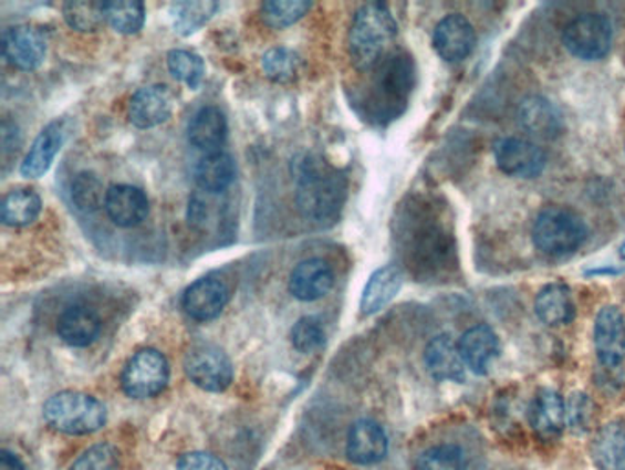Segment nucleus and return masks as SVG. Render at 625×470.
Returning <instances> with one entry per match:
<instances>
[{
	"label": "nucleus",
	"instance_id": "obj_4",
	"mask_svg": "<svg viewBox=\"0 0 625 470\" xmlns=\"http://www.w3.org/2000/svg\"><path fill=\"white\" fill-rule=\"evenodd\" d=\"M532 238L543 254L562 258L582 247L587 238V227L574 211L551 206L535 217Z\"/></svg>",
	"mask_w": 625,
	"mask_h": 470
},
{
	"label": "nucleus",
	"instance_id": "obj_14",
	"mask_svg": "<svg viewBox=\"0 0 625 470\" xmlns=\"http://www.w3.org/2000/svg\"><path fill=\"white\" fill-rule=\"evenodd\" d=\"M173 94L164 85L139 88L128 103V119L139 129H150L171 118Z\"/></svg>",
	"mask_w": 625,
	"mask_h": 470
},
{
	"label": "nucleus",
	"instance_id": "obj_22",
	"mask_svg": "<svg viewBox=\"0 0 625 470\" xmlns=\"http://www.w3.org/2000/svg\"><path fill=\"white\" fill-rule=\"evenodd\" d=\"M530 425L543 439L560 436L565 428L566 406L562 395L554 389H541L529 410Z\"/></svg>",
	"mask_w": 625,
	"mask_h": 470
},
{
	"label": "nucleus",
	"instance_id": "obj_25",
	"mask_svg": "<svg viewBox=\"0 0 625 470\" xmlns=\"http://www.w3.org/2000/svg\"><path fill=\"white\" fill-rule=\"evenodd\" d=\"M402 283H404V274L398 267H382L378 271L373 272V276L365 285L362 300H360L362 313L375 314L387 307L400 292Z\"/></svg>",
	"mask_w": 625,
	"mask_h": 470
},
{
	"label": "nucleus",
	"instance_id": "obj_8",
	"mask_svg": "<svg viewBox=\"0 0 625 470\" xmlns=\"http://www.w3.org/2000/svg\"><path fill=\"white\" fill-rule=\"evenodd\" d=\"M184 369L198 388L206 391H225L233 380V366L220 347L197 344L184 357Z\"/></svg>",
	"mask_w": 625,
	"mask_h": 470
},
{
	"label": "nucleus",
	"instance_id": "obj_28",
	"mask_svg": "<svg viewBox=\"0 0 625 470\" xmlns=\"http://www.w3.org/2000/svg\"><path fill=\"white\" fill-rule=\"evenodd\" d=\"M236 180V163L226 153H209L195 166V182L209 194H220Z\"/></svg>",
	"mask_w": 625,
	"mask_h": 470
},
{
	"label": "nucleus",
	"instance_id": "obj_32",
	"mask_svg": "<svg viewBox=\"0 0 625 470\" xmlns=\"http://www.w3.org/2000/svg\"><path fill=\"white\" fill-rule=\"evenodd\" d=\"M167 66L173 77L188 85L191 91H197L202 85L206 66L200 55L192 54L189 50H171L167 54Z\"/></svg>",
	"mask_w": 625,
	"mask_h": 470
},
{
	"label": "nucleus",
	"instance_id": "obj_41",
	"mask_svg": "<svg viewBox=\"0 0 625 470\" xmlns=\"http://www.w3.org/2000/svg\"><path fill=\"white\" fill-rule=\"evenodd\" d=\"M178 470H228L225 461L208 452H189L178 460Z\"/></svg>",
	"mask_w": 625,
	"mask_h": 470
},
{
	"label": "nucleus",
	"instance_id": "obj_9",
	"mask_svg": "<svg viewBox=\"0 0 625 470\" xmlns=\"http://www.w3.org/2000/svg\"><path fill=\"white\" fill-rule=\"evenodd\" d=\"M493 158L502 174L515 179H534L545 169V153L534 142L508 136L496 142Z\"/></svg>",
	"mask_w": 625,
	"mask_h": 470
},
{
	"label": "nucleus",
	"instance_id": "obj_2",
	"mask_svg": "<svg viewBox=\"0 0 625 470\" xmlns=\"http://www.w3.org/2000/svg\"><path fill=\"white\" fill-rule=\"evenodd\" d=\"M347 197V182L342 175L325 168L321 163L301 164L298 179V208L305 219L331 221L342 210Z\"/></svg>",
	"mask_w": 625,
	"mask_h": 470
},
{
	"label": "nucleus",
	"instance_id": "obj_34",
	"mask_svg": "<svg viewBox=\"0 0 625 470\" xmlns=\"http://www.w3.org/2000/svg\"><path fill=\"white\" fill-rule=\"evenodd\" d=\"M107 191L103 189L102 180L94 174H80L72 180V200L75 208L85 213L100 210L105 206Z\"/></svg>",
	"mask_w": 625,
	"mask_h": 470
},
{
	"label": "nucleus",
	"instance_id": "obj_6",
	"mask_svg": "<svg viewBox=\"0 0 625 470\" xmlns=\"http://www.w3.org/2000/svg\"><path fill=\"white\" fill-rule=\"evenodd\" d=\"M613 24L602 13H585L569 22L563 44L572 55L583 61H598L610 54Z\"/></svg>",
	"mask_w": 625,
	"mask_h": 470
},
{
	"label": "nucleus",
	"instance_id": "obj_35",
	"mask_svg": "<svg viewBox=\"0 0 625 470\" xmlns=\"http://www.w3.org/2000/svg\"><path fill=\"white\" fill-rule=\"evenodd\" d=\"M311 2L303 0H273L261 6V17L264 24L275 30L290 27L300 21L306 11L311 10Z\"/></svg>",
	"mask_w": 625,
	"mask_h": 470
},
{
	"label": "nucleus",
	"instance_id": "obj_29",
	"mask_svg": "<svg viewBox=\"0 0 625 470\" xmlns=\"http://www.w3.org/2000/svg\"><path fill=\"white\" fill-rule=\"evenodd\" d=\"M43 200L33 189H13L6 194L0 206V217L6 227H27L38 219Z\"/></svg>",
	"mask_w": 625,
	"mask_h": 470
},
{
	"label": "nucleus",
	"instance_id": "obj_39",
	"mask_svg": "<svg viewBox=\"0 0 625 470\" xmlns=\"http://www.w3.org/2000/svg\"><path fill=\"white\" fill-rule=\"evenodd\" d=\"M119 452L113 445H94L74 461L70 470H118Z\"/></svg>",
	"mask_w": 625,
	"mask_h": 470
},
{
	"label": "nucleus",
	"instance_id": "obj_5",
	"mask_svg": "<svg viewBox=\"0 0 625 470\" xmlns=\"http://www.w3.org/2000/svg\"><path fill=\"white\" fill-rule=\"evenodd\" d=\"M373 97L379 114L400 113L413 87V63L407 55H387L375 66Z\"/></svg>",
	"mask_w": 625,
	"mask_h": 470
},
{
	"label": "nucleus",
	"instance_id": "obj_16",
	"mask_svg": "<svg viewBox=\"0 0 625 470\" xmlns=\"http://www.w3.org/2000/svg\"><path fill=\"white\" fill-rule=\"evenodd\" d=\"M387 436L378 422L362 419L354 422L348 432L347 456L348 460L358 466H375L384 460L387 455Z\"/></svg>",
	"mask_w": 625,
	"mask_h": 470
},
{
	"label": "nucleus",
	"instance_id": "obj_11",
	"mask_svg": "<svg viewBox=\"0 0 625 470\" xmlns=\"http://www.w3.org/2000/svg\"><path fill=\"white\" fill-rule=\"evenodd\" d=\"M594 349L598 355L600 364L605 368L615 369L624 363L625 318L621 309L615 305H607L596 316Z\"/></svg>",
	"mask_w": 625,
	"mask_h": 470
},
{
	"label": "nucleus",
	"instance_id": "obj_15",
	"mask_svg": "<svg viewBox=\"0 0 625 470\" xmlns=\"http://www.w3.org/2000/svg\"><path fill=\"white\" fill-rule=\"evenodd\" d=\"M332 285H334V272L321 258L301 261L290 274V292L301 302H315L326 296Z\"/></svg>",
	"mask_w": 625,
	"mask_h": 470
},
{
	"label": "nucleus",
	"instance_id": "obj_13",
	"mask_svg": "<svg viewBox=\"0 0 625 470\" xmlns=\"http://www.w3.org/2000/svg\"><path fill=\"white\" fill-rule=\"evenodd\" d=\"M230 302V289L217 278H200L184 292V309L192 320L208 322L225 311Z\"/></svg>",
	"mask_w": 625,
	"mask_h": 470
},
{
	"label": "nucleus",
	"instance_id": "obj_17",
	"mask_svg": "<svg viewBox=\"0 0 625 470\" xmlns=\"http://www.w3.org/2000/svg\"><path fill=\"white\" fill-rule=\"evenodd\" d=\"M518 116L519 124L532 138L554 140L562 135V113L545 97H527L519 107Z\"/></svg>",
	"mask_w": 625,
	"mask_h": 470
},
{
	"label": "nucleus",
	"instance_id": "obj_37",
	"mask_svg": "<svg viewBox=\"0 0 625 470\" xmlns=\"http://www.w3.org/2000/svg\"><path fill=\"white\" fill-rule=\"evenodd\" d=\"M417 470H466L465 450L457 445H437L420 455Z\"/></svg>",
	"mask_w": 625,
	"mask_h": 470
},
{
	"label": "nucleus",
	"instance_id": "obj_43",
	"mask_svg": "<svg viewBox=\"0 0 625 470\" xmlns=\"http://www.w3.org/2000/svg\"><path fill=\"white\" fill-rule=\"evenodd\" d=\"M621 255L622 258H625V243L622 244Z\"/></svg>",
	"mask_w": 625,
	"mask_h": 470
},
{
	"label": "nucleus",
	"instance_id": "obj_38",
	"mask_svg": "<svg viewBox=\"0 0 625 470\" xmlns=\"http://www.w3.org/2000/svg\"><path fill=\"white\" fill-rule=\"evenodd\" d=\"M292 344L295 349L301 353H314L325 344V331L320 320L314 316H305L301 318L292 330Z\"/></svg>",
	"mask_w": 625,
	"mask_h": 470
},
{
	"label": "nucleus",
	"instance_id": "obj_20",
	"mask_svg": "<svg viewBox=\"0 0 625 470\" xmlns=\"http://www.w3.org/2000/svg\"><path fill=\"white\" fill-rule=\"evenodd\" d=\"M424 363L429 375L437 380H465V361L459 346L449 335H438L434 341H429L424 352Z\"/></svg>",
	"mask_w": 625,
	"mask_h": 470
},
{
	"label": "nucleus",
	"instance_id": "obj_33",
	"mask_svg": "<svg viewBox=\"0 0 625 470\" xmlns=\"http://www.w3.org/2000/svg\"><path fill=\"white\" fill-rule=\"evenodd\" d=\"M107 22L118 33L133 35L138 33L145 24V6L142 2H105Z\"/></svg>",
	"mask_w": 625,
	"mask_h": 470
},
{
	"label": "nucleus",
	"instance_id": "obj_1",
	"mask_svg": "<svg viewBox=\"0 0 625 470\" xmlns=\"http://www.w3.org/2000/svg\"><path fill=\"white\" fill-rule=\"evenodd\" d=\"M395 17L385 4H365L354 13L348 30V50L354 65L371 71L384 60L389 44L395 41Z\"/></svg>",
	"mask_w": 625,
	"mask_h": 470
},
{
	"label": "nucleus",
	"instance_id": "obj_18",
	"mask_svg": "<svg viewBox=\"0 0 625 470\" xmlns=\"http://www.w3.org/2000/svg\"><path fill=\"white\" fill-rule=\"evenodd\" d=\"M105 210L114 224L122 228L138 227L149 213V199L134 186H111L105 197Z\"/></svg>",
	"mask_w": 625,
	"mask_h": 470
},
{
	"label": "nucleus",
	"instance_id": "obj_10",
	"mask_svg": "<svg viewBox=\"0 0 625 470\" xmlns=\"http://www.w3.org/2000/svg\"><path fill=\"white\" fill-rule=\"evenodd\" d=\"M49 41L39 28L17 24L2 32V55L19 71H35L46 58Z\"/></svg>",
	"mask_w": 625,
	"mask_h": 470
},
{
	"label": "nucleus",
	"instance_id": "obj_31",
	"mask_svg": "<svg viewBox=\"0 0 625 470\" xmlns=\"http://www.w3.org/2000/svg\"><path fill=\"white\" fill-rule=\"evenodd\" d=\"M219 4L217 2H177L169 8L173 28L180 35H191L209 21Z\"/></svg>",
	"mask_w": 625,
	"mask_h": 470
},
{
	"label": "nucleus",
	"instance_id": "obj_7",
	"mask_svg": "<svg viewBox=\"0 0 625 470\" xmlns=\"http://www.w3.org/2000/svg\"><path fill=\"white\" fill-rule=\"evenodd\" d=\"M169 383V364L156 349L136 353L122 374V388L133 399H150L162 394Z\"/></svg>",
	"mask_w": 625,
	"mask_h": 470
},
{
	"label": "nucleus",
	"instance_id": "obj_40",
	"mask_svg": "<svg viewBox=\"0 0 625 470\" xmlns=\"http://www.w3.org/2000/svg\"><path fill=\"white\" fill-rule=\"evenodd\" d=\"M593 403L585 394H574L566 406V417L574 432H585L593 421Z\"/></svg>",
	"mask_w": 625,
	"mask_h": 470
},
{
	"label": "nucleus",
	"instance_id": "obj_27",
	"mask_svg": "<svg viewBox=\"0 0 625 470\" xmlns=\"http://www.w3.org/2000/svg\"><path fill=\"white\" fill-rule=\"evenodd\" d=\"M535 314L546 325H565L574 318L576 307L571 289L565 283L543 286L535 297Z\"/></svg>",
	"mask_w": 625,
	"mask_h": 470
},
{
	"label": "nucleus",
	"instance_id": "obj_3",
	"mask_svg": "<svg viewBox=\"0 0 625 470\" xmlns=\"http://www.w3.org/2000/svg\"><path fill=\"white\" fill-rule=\"evenodd\" d=\"M44 419L50 427L70 436H86L102 430L107 422L105 406L81 391H61L44 403Z\"/></svg>",
	"mask_w": 625,
	"mask_h": 470
},
{
	"label": "nucleus",
	"instance_id": "obj_12",
	"mask_svg": "<svg viewBox=\"0 0 625 470\" xmlns=\"http://www.w3.org/2000/svg\"><path fill=\"white\" fill-rule=\"evenodd\" d=\"M434 46L444 61L457 63L466 60L476 49V30L470 21L459 13L444 17L435 28Z\"/></svg>",
	"mask_w": 625,
	"mask_h": 470
},
{
	"label": "nucleus",
	"instance_id": "obj_26",
	"mask_svg": "<svg viewBox=\"0 0 625 470\" xmlns=\"http://www.w3.org/2000/svg\"><path fill=\"white\" fill-rule=\"evenodd\" d=\"M591 456L600 470H625V422L613 421L600 428Z\"/></svg>",
	"mask_w": 625,
	"mask_h": 470
},
{
	"label": "nucleus",
	"instance_id": "obj_24",
	"mask_svg": "<svg viewBox=\"0 0 625 470\" xmlns=\"http://www.w3.org/2000/svg\"><path fill=\"white\" fill-rule=\"evenodd\" d=\"M189 142L200 152L217 153L228 136L225 113L219 107H202L188 127Z\"/></svg>",
	"mask_w": 625,
	"mask_h": 470
},
{
	"label": "nucleus",
	"instance_id": "obj_36",
	"mask_svg": "<svg viewBox=\"0 0 625 470\" xmlns=\"http://www.w3.org/2000/svg\"><path fill=\"white\" fill-rule=\"evenodd\" d=\"M300 63L298 54L283 46L268 50L267 54L262 55V71L275 83L292 82L300 71Z\"/></svg>",
	"mask_w": 625,
	"mask_h": 470
},
{
	"label": "nucleus",
	"instance_id": "obj_19",
	"mask_svg": "<svg viewBox=\"0 0 625 470\" xmlns=\"http://www.w3.org/2000/svg\"><path fill=\"white\" fill-rule=\"evenodd\" d=\"M460 355L465 361L466 368L473 374L485 375L492 368L496 358L499 357V338L496 331L488 325H476L466 331L459 342Z\"/></svg>",
	"mask_w": 625,
	"mask_h": 470
},
{
	"label": "nucleus",
	"instance_id": "obj_23",
	"mask_svg": "<svg viewBox=\"0 0 625 470\" xmlns=\"http://www.w3.org/2000/svg\"><path fill=\"white\" fill-rule=\"evenodd\" d=\"M102 331V320L91 307L72 305L64 309L58 320V333L61 341L72 347L91 346Z\"/></svg>",
	"mask_w": 625,
	"mask_h": 470
},
{
	"label": "nucleus",
	"instance_id": "obj_42",
	"mask_svg": "<svg viewBox=\"0 0 625 470\" xmlns=\"http://www.w3.org/2000/svg\"><path fill=\"white\" fill-rule=\"evenodd\" d=\"M0 470H24L21 460L15 455H11L8 450L0 452Z\"/></svg>",
	"mask_w": 625,
	"mask_h": 470
},
{
	"label": "nucleus",
	"instance_id": "obj_21",
	"mask_svg": "<svg viewBox=\"0 0 625 470\" xmlns=\"http://www.w3.org/2000/svg\"><path fill=\"white\" fill-rule=\"evenodd\" d=\"M64 133L63 125L60 122L46 125L38 138L33 142L30 152L21 164V175L27 179H39L43 177L52 164H54L58 153L61 152L63 146Z\"/></svg>",
	"mask_w": 625,
	"mask_h": 470
},
{
	"label": "nucleus",
	"instance_id": "obj_30",
	"mask_svg": "<svg viewBox=\"0 0 625 470\" xmlns=\"http://www.w3.org/2000/svg\"><path fill=\"white\" fill-rule=\"evenodd\" d=\"M64 21L77 32H97L107 22L105 2L94 0H77L63 6Z\"/></svg>",
	"mask_w": 625,
	"mask_h": 470
}]
</instances>
